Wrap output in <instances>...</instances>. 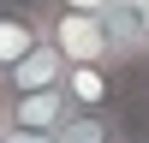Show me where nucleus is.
I'll use <instances>...</instances> for the list:
<instances>
[{"mask_svg":"<svg viewBox=\"0 0 149 143\" xmlns=\"http://www.w3.org/2000/svg\"><path fill=\"white\" fill-rule=\"evenodd\" d=\"M0 131H6V107H0Z\"/></svg>","mask_w":149,"mask_h":143,"instance_id":"obj_11","label":"nucleus"},{"mask_svg":"<svg viewBox=\"0 0 149 143\" xmlns=\"http://www.w3.org/2000/svg\"><path fill=\"white\" fill-rule=\"evenodd\" d=\"M143 125H149V83H143Z\"/></svg>","mask_w":149,"mask_h":143,"instance_id":"obj_10","label":"nucleus"},{"mask_svg":"<svg viewBox=\"0 0 149 143\" xmlns=\"http://www.w3.org/2000/svg\"><path fill=\"white\" fill-rule=\"evenodd\" d=\"M42 6V30L72 66H119L113 60V36H107V18L102 12H72V6H54V0H36Z\"/></svg>","mask_w":149,"mask_h":143,"instance_id":"obj_1","label":"nucleus"},{"mask_svg":"<svg viewBox=\"0 0 149 143\" xmlns=\"http://www.w3.org/2000/svg\"><path fill=\"white\" fill-rule=\"evenodd\" d=\"M48 42L42 30V6H24V0H0V72H12L24 54Z\"/></svg>","mask_w":149,"mask_h":143,"instance_id":"obj_2","label":"nucleus"},{"mask_svg":"<svg viewBox=\"0 0 149 143\" xmlns=\"http://www.w3.org/2000/svg\"><path fill=\"white\" fill-rule=\"evenodd\" d=\"M0 107H6V125H30V131H54L66 125L78 107H72L66 90H30V95H0Z\"/></svg>","mask_w":149,"mask_h":143,"instance_id":"obj_3","label":"nucleus"},{"mask_svg":"<svg viewBox=\"0 0 149 143\" xmlns=\"http://www.w3.org/2000/svg\"><path fill=\"white\" fill-rule=\"evenodd\" d=\"M0 143H60V137H54V131H30V125H6Z\"/></svg>","mask_w":149,"mask_h":143,"instance_id":"obj_8","label":"nucleus"},{"mask_svg":"<svg viewBox=\"0 0 149 143\" xmlns=\"http://www.w3.org/2000/svg\"><path fill=\"white\" fill-rule=\"evenodd\" d=\"M60 90L72 95L78 113H95V107H119V66H66V83Z\"/></svg>","mask_w":149,"mask_h":143,"instance_id":"obj_6","label":"nucleus"},{"mask_svg":"<svg viewBox=\"0 0 149 143\" xmlns=\"http://www.w3.org/2000/svg\"><path fill=\"white\" fill-rule=\"evenodd\" d=\"M66 66L72 60L60 54L54 42H42L36 54H24L12 72H0V95H30V90H60L66 83Z\"/></svg>","mask_w":149,"mask_h":143,"instance_id":"obj_4","label":"nucleus"},{"mask_svg":"<svg viewBox=\"0 0 149 143\" xmlns=\"http://www.w3.org/2000/svg\"><path fill=\"white\" fill-rule=\"evenodd\" d=\"M60 143H131L119 107H95V113H72L60 125Z\"/></svg>","mask_w":149,"mask_h":143,"instance_id":"obj_7","label":"nucleus"},{"mask_svg":"<svg viewBox=\"0 0 149 143\" xmlns=\"http://www.w3.org/2000/svg\"><path fill=\"white\" fill-rule=\"evenodd\" d=\"M143 72H149V54H143Z\"/></svg>","mask_w":149,"mask_h":143,"instance_id":"obj_12","label":"nucleus"},{"mask_svg":"<svg viewBox=\"0 0 149 143\" xmlns=\"http://www.w3.org/2000/svg\"><path fill=\"white\" fill-rule=\"evenodd\" d=\"M102 18H107V36H113V60L119 66H131V60L143 66V54H149V0H113Z\"/></svg>","mask_w":149,"mask_h":143,"instance_id":"obj_5","label":"nucleus"},{"mask_svg":"<svg viewBox=\"0 0 149 143\" xmlns=\"http://www.w3.org/2000/svg\"><path fill=\"white\" fill-rule=\"evenodd\" d=\"M54 6H72V12H107L113 0H54Z\"/></svg>","mask_w":149,"mask_h":143,"instance_id":"obj_9","label":"nucleus"}]
</instances>
